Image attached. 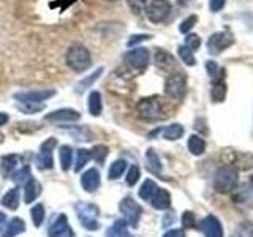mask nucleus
Wrapping results in <instances>:
<instances>
[{
  "instance_id": "1",
  "label": "nucleus",
  "mask_w": 253,
  "mask_h": 237,
  "mask_svg": "<svg viewBox=\"0 0 253 237\" xmlns=\"http://www.w3.org/2000/svg\"><path fill=\"white\" fill-rule=\"evenodd\" d=\"M67 65L76 71V73H84L92 65V55L90 51L84 44H73L68 47L65 55Z\"/></svg>"
},
{
  "instance_id": "2",
  "label": "nucleus",
  "mask_w": 253,
  "mask_h": 237,
  "mask_svg": "<svg viewBox=\"0 0 253 237\" xmlns=\"http://www.w3.org/2000/svg\"><path fill=\"white\" fill-rule=\"evenodd\" d=\"M239 180V171L234 168L233 164L221 166L220 169H217L215 176H213V188L218 193H229L233 192Z\"/></svg>"
},
{
  "instance_id": "3",
  "label": "nucleus",
  "mask_w": 253,
  "mask_h": 237,
  "mask_svg": "<svg viewBox=\"0 0 253 237\" xmlns=\"http://www.w3.org/2000/svg\"><path fill=\"white\" fill-rule=\"evenodd\" d=\"M75 209H76L79 223H81L87 231H97V229H100V223H98L100 209L97 205L90 202H79L76 204Z\"/></svg>"
},
{
  "instance_id": "4",
  "label": "nucleus",
  "mask_w": 253,
  "mask_h": 237,
  "mask_svg": "<svg viewBox=\"0 0 253 237\" xmlns=\"http://www.w3.org/2000/svg\"><path fill=\"white\" fill-rule=\"evenodd\" d=\"M171 10L172 5L169 0H150L146 6V14L150 22L160 24L169 18Z\"/></svg>"
},
{
  "instance_id": "5",
  "label": "nucleus",
  "mask_w": 253,
  "mask_h": 237,
  "mask_svg": "<svg viewBox=\"0 0 253 237\" xmlns=\"http://www.w3.org/2000/svg\"><path fill=\"white\" fill-rule=\"evenodd\" d=\"M136 111H138V116L141 118H144V120H157V118H160L163 116V109H162V103L158 101L157 97H149V98H142L138 106H136Z\"/></svg>"
},
{
  "instance_id": "6",
  "label": "nucleus",
  "mask_w": 253,
  "mask_h": 237,
  "mask_svg": "<svg viewBox=\"0 0 253 237\" xmlns=\"http://www.w3.org/2000/svg\"><path fill=\"white\" fill-rule=\"evenodd\" d=\"M165 93L172 100H182L187 93V78L182 73H172L165 82Z\"/></svg>"
},
{
  "instance_id": "7",
  "label": "nucleus",
  "mask_w": 253,
  "mask_h": 237,
  "mask_svg": "<svg viewBox=\"0 0 253 237\" xmlns=\"http://www.w3.org/2000/svg\"><path fill=\"white\" fill-rule=\"evenodd\" d=\"M119 210L124 215V220L126 221V225H130L131 228L138 226V221L141 218V213H142V209L141 205L133 199V198L126 196L121 201L119 204Z\"/></svg>"
},
{
  "instance_id": "8",
  "label": "nucleus",
  "mask_w": 253,
  "mask_h": 237,
  "mask_svg": "<svg viewBox=\"0 0 253 237\" xmlns=\"http://www.w3.org/2000/svg\"><path fill=\"white\" fill-rule=\"evenodd\" d=\"M233 44V37L228 32H217V34L211 35L208 40V51L212 55H217L220 52H223L228 46Z\"/></svg>"
},
{
  "instance_id": "9",
  "label": "nucleus",
  "mask_w": 253,
  "mask_h": 237,
  "mask_svg": "<svg viewBox=\"0 0 253 237\" xmlns=\"http://www.w3.org/2000/svg\"><path fill=\"white\" fill-rule=\"evenodd\" d=\"M125 60L134 70H144L149 65L150 54L146 47H133L131 51L126 52Z\"/></svg>"
},
{
  "instance_id": "10",
  "label": "nucleus",
  "mask_w": 253,
  "mask_h": 237,
  "mask_svg": "<svg viewBox=\"0 0 253 237\" xmlns=\"http://www.w3.org/2000/svg\"><path fill=\"white\" fill-rule=\"evenodd\" d=\"M57 146V142H55L54 138H49L46 142H43L42 146V152L37 155V168L38 169H52L54 166V160H52V149Z\"/></svg>"
},
{
  "instance_id": "11",
  "label": "nucleus",
  "mask_w": 253,
  "mask_h": 237,
  "mask_svg": "<svg viewBox=\"0 0 253 237\" xmlns=\"http://www.w3.org/2000/svg\"><path fill=\"white\" fill-rule=\"evenodd\" d=\"M55 95V90H29L14 93V98L21 103H43Z\"/></svg>"
},
{
  "instance_id": "12",
  "label": "nucleus",
  "mask_w": 253,
  "mask_h": 237,
  "mask_svg": "<svg viewBox=\"0 0 253 237\" xmlns=\"http://www.w3.org/2000/svg\"><path fill=\"white\" fill-rule=\"evenodd\" d=\"M47 234H49V237H75L73 229L70 228L68 220L63 213H60V215L54 220V223L51 225Z\"/></svg>"
},
{
  "instance_id": "13",
  "label": "nucleus",
  "mask_w": 253,
  "mask_h": 237,
  "mask_svg": "<svg viewBox=\"0 0 253 237\" xmlns=\"http://www.w3.org/2000/svg\"><path fill=\"white\" fill-rule=\"evenodd\" d=\"M79 118H81V114L76 109L70 108H62L44 116V120L47 122H78Z\"/></svg>"
},
{
  "instance_id": "14",
  "label": "nucleus",
  "mask_w": 253,
  "mask_h": 237,
  "mask_svg": "<svg viewBox=\"0 0 253 237\" xmlns=\"http://www.w3.org/2000/svg\"><path fill=\"white\" fill-rule=\"evenodd\" d=\"M201 229L206 237H223V228L215 215H208L201 221Z\"/></svg>"
},
{
  "instance_id": "15",
  "label": "nucleus",
  "mask_w": 253,
  "mask_h": 237,
  "mask_svg": "<svg viewBox=\"0 0 253 237\" xmlns=\"http://www.w3.org/2000/svg\"><path fill=\"white\" fill-rule=\"evenodd\" d=\"M100 172L97 168H90L87 169L83 176H81V185L87 193H93L97 192V188L100 187Z\"/></svg>"
},
{
  "instance_id": "16",
  "label": "nucleus",
  "mask_w": 253,
  "mask_h": 237,
  "mask_svg": "<svg viewBox=\"0 0 253 237\" xmlns=\"http://www.w3.org/2000/svg\"><path fill=\"white\" fill-rule=\"evenodd\" d=\"M149 202L152 204V207L157 210H166L171 207V195L163 188H157V192L149 199Z\"/></svg>"
},
{
  "instance_id": "17",
  "label": "nucleus",
  "mask_w": 253,
  "mask_h": 237,
  "mask_svg": "<svg viewBox=\"0 0 253 237\" xmlns=\"http://www.w3.org/2000/svg\"><path fill=\"white\" fill-rule=\"evenodd\" d=\"M40 193H42V185L34 177H30L24 184V201H26V204H32L40 196Z\"/></svg>"
},
{
  "instance_id": "18",
  "label": "nucleus",
  "mask_w": 253,
  "mask_h": 237,
  "mask_svg": "<svg viewBox=\"0 0 253 237\" xmlns=\"http://www.w3.org/2000/svg\"><path fill=\"white\" fill-rule=\"evenodd\" d=\"M103 71H105V68H103V67H98L95 71H92V73H90L89 76H85L84 79H81V81H78L76 85H75L76 93H83L84 90L89 89V87H92L93 82H95V81H98V78L103 75Z\"/></svg>"
},
{
  "instance_id": "19",
  "label": "nucleus",
  "mask_w": 253,
  "mask_h": 237,
  "mask_svg": "<svg viewBox=\"0 0 253 237\" xmlns=\"http://www.w3.org/2000/svg\"><path fill=\"white\" fill-rule=\"evenodd\" d=\"M24 231H26V223H24V220L13 218L8 221V225L5 226V231L2 233V237H16Z\"/></svg>"
},
{
  "instance_id": "20",
  "label": "nucleus",
  "mask_w": 253,
  "mask_h": 237,
  "mask_svg": "<svg viewBox=\"0 0 253 237\" xmlns=\"http://www.w3.org/2000/svg\"><path fill=\"white\" fill-rule=\"evenodd\" d=\"M19 158L16 155H6L2 158V164H0V171H2V176L5 179L11 177V174L14 172L16 166H18Z\"/></svg>"
},
{
  "instance_id": "21",
  "label": "nucleus",
  "mask_w": 253,
  "mask_h": 237,
  "mask_svg": "<svg viewBox=\"0 0 253 237\" xmlns=\"http://www.w3.org/2000/svg\"><path fill=\"white\" fill-rule=\"evenodd\" d=\"M126 226L128 225H126L125 220H117L116 223L106 231V237H131Z\"/></svg>"
},
{
  "instance_id": "22",
  "label": "nucleus",
  "mask_w": 253,
  "mask_h": 237,
  "mask_svg": "<svg viewBox=\"0 0 253 237\" xmlns=\"http://www.w3.org/2000/svg\"><path fill=\"white\" fill-rule=\"evenodd\" d=\"M154 62H155V65L158 68H162V70H168V68L174 67V57H172L169 52H166L163 49H158L155 52Z\"/></svg>"
},
{
  "instance_id": "23",
  "label": "nucleus",
  "mask_w": 253,
  "mask_h": 237,
  "mask_svg": "<svg viewBox=\"0 0 253 237\" xmlns=\"http://www.w3.org/2000/svg\"><path fill=\"white\" fill-rule=\"evenodd\" d=\"M2 204L6 209L10 210H16L19 205V188H11L3 195L2 198Z\"/></svg>"
},
{
  "instance_id": "24",
  "label": "nucleus",
  "mask_w": 253,
  "mask_h": 237,
  "mask_svg": "<svg viewBox=\"0 0 253 237\" xmlns=\"http://www.w3.org/2000/svg\"><path fill=\"white\" fill-rule=\"evenodd\" d=\"M146 161H147V169L152 174H157L158 176V174L162 172V161H160V158H158V155L155 154L154 149H147Z\"/></svg>"
},
{
  "instance_id": "25",
  "label": "nucleus",
  "mask_w": 253,
  "mask_h": 237,
  "mask_svg": "<svg viewBox=\"0 0 253 237\" xmlns=\"http://www.w3.org/2000/svg\"><path fill=\"white\" fill-rule=\"evenodd\" d=\"M103 111V103H101V93L98 90H92L89 95V113L95 117H98Z\"/></svg>"
},
{
  "instance_id": "26",
  "label": "nucleus",
  "mask_w": 253,
  "mask_h": 237,
  "mask_svg": "<svg viewBox=\"0 0 253 237\" xmlns=\"http://www.w3.org/2000/svg\"><path fill=\"white\" fill-rule=\"evenodd\" d=\"M73 149L70 146H62L59 149V160H60V166L63 171H68L73 164Z\"/></svg>"
},
{
  "instance_id": "27",
  "label": "nucleus",
  "mask_w": 253,
  "mask_h": 237,
  "mask_svg": "<svg viewBox=\"0 0 253 237\" xmlns=\"http://www.w3.org/2000/svg\"><path fill=\"white\" fill-rule=\"evenodd\" d=\"M187 147H188L190 152L198 157V155H203V154H204V150H206V142H204L203 138L196 136V134H192V136L188 138Z\"/></svg>"
},
{
  "instance_id": "28",
  "label": "nucleus",
  "mask_w": 253,
  "mask_h": 237,
  "mask_svg": "<svg viewBox=\"0 0 253 237\" xmlns=\"http://www.w3.org/2000/svg\"><path fill=\"white\" fill-rule=\"evenodd\" d=\"M184 136V126L180 123H172L163 130V138L168 141H177Z\"/></svg>"
},
{
  "instance_id": "29",
  "label": "nucleus",
  "mask_w": 253,
  "mask_h": 237,
  "mask_svg": "<svg viewBox=\"0 0 253 237\" xmlns=\"http://www.w3.org/2000/svg\"><path fill=\"white\" fill-rule=\"evenodd\" d=\"M126 171V161L125 160H116L113 164L109 166V171H108V177L111 180H116L119 177H122V174Z\"/></svg>"
},
{
  "instance_id": "30",
  "label": "nucleus",
  "mask_w": 253,
  "mask_h": 237,
  "mask_svg": "<svg viewBox=\"0 0 253 237\" xmlns=\"http://www.w3.org/2000/svg\"><path fill=\"white\" fill-rule=\"evenodd\" d=\"M157 184L154 180H150V179H147V180H144V184L141 185V188H139V198L141 199H144V201H149L150 198L154 196V193L157 192Z\"/></svg>"
},
{
  "instance_id": "31",
  "label": "nucleus",
  "mask_w": 253,
  "mask_h": 237,
  "mask_svg": "<svg viewBox=\"0 0 253 237\" xmlns=\"http://www.w3.org/2000/svg\"><path fill=\"white\" fill-rule=\"evenodd\" d=\"M211 97L213 103H221L226 97V84L223 81H218L213 84L212 87V92H211Z\"/></svg>"
},
{
  "instance_id": "32",
  "label": "nucleus",
  "mask_w": 253,
  "mask_h": 237,
  "mask_svg": "<svg viewBox=\"0 0 253 237\" xmlns=\"http://www.w3.org/2000/svg\"><path fill=\"white\" fill-rule=\"evenodd\" d=\"M92 158V154H90V150H87V149H79L78 152H76V163H75V171L79 172L81 171L84 166L89 163V160Z\"/></svg>"
},
{
  "instance_id": "33",
  "label": "nucleus",
  "mask_w": 253,
  "mask_h": 237,
  "mask_svg": "<svg viewBox=\"0 0 253 237\" xmlns=\"http://www.w3.org/2000/svg\"><path fill=\"white\" fill-rule=\"evenodd\" d=\"M177 52H179V57L182 59V62H184L185 65H188V67H193V65H196V59H195V54H193V51H192V49H188V47H187L185 44L179 46Z\"/></svg>"
},
{
  "instance_id": "34",
  "label": "nucleus",
  "mask_w": 253,
  "mask_h": 237,
  "mask_svg": "<svg viewBox=\"0 0 253 237\" xmlns=\"http://www.w3.org/2000/svg\"><path fill=\"white\" fill-rule=\"evenodd\" d=\"M30 217H32V221H34V225L37 228H40L43 225V220H44V207L43 204H37L32 207L30 210Z\"/></svg>"
},
{
  "instance_id": "35",
  "label": "nucleus",
  "mask_w": 253,
  "mask_h": 237,
  "mask_svg": "<svg viewBox=\"0 0 253 237\" xmlns=\"http://www.w3.org/2000/svg\"><path fill=\"white\" fill-rule=\"evenodd\" d=\"M30 177H32V174H30L29 166H24V168H21L19 171L11 174V179L14 180V184H18V185H24Z\"/></svg>"
},
{
  "instance_id": "36",
  "label": "nucleus",
  "mask_w": 253,
  "mask_h": 237,
  "mask_svg": "<svg viewBox=\"0 0 253 237\" xmlns=\"http://www.w3.org/2000/svg\"><path fill=\"white\" fill-rule=\"evenodd\" d=\"M108 147L106 146H103V144H98V146H95L92 150H90V154H92V158L95 161H97L98 164H103L106 160V157H108Z\"/></svg>"
},
{
  "instance_id": "37",
  "label": "nucleus",
  "mask_w": 253,
  "mask_h": 237,
  "mask_svg": "<svg viewBox=\"0 0 253 237\" xmlns=\"http://www.w3.org/2000/svg\"><path fill=\"white\" fill-rule=\"evenodd\" d=\"M18 109H21L22 113H26V114H35V113H40V111H43L44 105L43 103H19Z\"/></svg>"
},
{
  "instance_id": "38",
  "label": "nucleus",
  "mask_w": 253,
  "mask_h": 237,
  "mask_svg": "<svg viewBox=\"0 0 253 237\" xmlns=\"http://www.w3.org/2000/svg\"><path fill=\"white\" fill-rule=\"evenodd\" d=\"M139 176H141V171L138 166H131V168L128 169V174H126V184H128L130 187H134L138 184L139 180Z\"/></svg>"
},
{
  "instance_id": "39",
  "label": "nucleus",
  "mask_w": 253,
  "mask_h": 237,
  "mask_svg": "<svg viewBox=\"0 0 253 237\" xmlns=\"http://www.w3.org/2000/svg\"><path fill=\"white\" fill-rule=\"evenodd\" d=\"M196 22H198V18L195 14H192V16H188L187 19H184L180 22V27H179V30L182 32V34H188L190 30H192L195 26H196Z\"/></svg>"
},
{
  "instance_id": "40",
  "label": "nucleus",
  "mask_w": 253,
  "mask_h": 237,
  "mask_svg": "<svg viewBox=\"0 0 253 237\" xmlns=\"http://www.w3.org/2000/svg\"><path fill=\"white\" fill-rule=\"evenodd\" d=\"M185 46L188 47V49H192V51H196V49H200V46H201V38L195 35V34H188L185 37Z\"/></svg>"
},
{
  "instance_id": "41",
  "label": "nucleus",
  "mask_w": 253,
  "mask_h": 237,
  "mask_svg": "<svg viewBox=\"0 0 253 237\" xmlns=\"http://www.w3.org/2000/svg\"><path fill=\"white\" fill-rule=\"evenodd\" d=\"M128 6L133 13L141 14L146 11V6H147V0H128Z\"/></svg>"
},
{
  "instance_id": "42",
  "label": "nucleus",
  "mask_w": 253,
  "mask_h": 237,
  "mask_svg": "<svg viewBox=\"0 0 253 237\" xmlns=\"http://www.w3.org/2000/svg\"><path fill=\"white\" fill-rule=\"evenodd\" d=\"M182 225H184V228H195L196 226V220H195V215L192 212H184V215H182Z\"/></svg>"
},
{
  "instance_id": "43",
  "label": "nucleus",
  "mask_w": 253,
  "mask_h": 237,
  "mask_svg": "<svg viewBox=\"0 0 253 237\" xmlns=\"http://www.w3.org/2000/svg\"><path fill=\"white\" fill-rule=\"evenodd\" d=\"M150 37L149 35H144V34H141V35H133V37H130V40H128V44L130 47H133V46H136L138 43H142V41H146V40H149Z\"/></svg>"
},
{
  "instance_id": "44",
  "label": "nucleus",
  "mask_w": 253,
  "mask_h": 237,
  "mask_svg": "<svg viewBox=\"0 0 253 237\" xmlns=\"http://www.w3.org/2000/svg\"><path fill=\"white\" fill-rule=\"evenodd\" d=\"M225 3H226V0H211V2H209V8H211V11L217 13V11H220L221 8L225 6Z\"/></svg>"
},
{
  "instance_id": "45",
  "label": "nucleus",
  "mask_w": 253,
  "mask_h": 237,
  "mask_svg": "<svg viewBox=\"0 0 253 237\" xmlns=\"http://www.w3.org/2000/svg\"><path fill=\"white\" fill-rule=\"evenodd\" d=\"M163 237H185L184 229H169L168 233H165Z\"/></svg>"
},
{
  "instance_id": "46",
  "label": "nucleus",
  "mask_w": 253,
  "mask_h": 237,
  "mask_svg": "<svg viewBox=\"0 0 253 237\" xmlns=\"http://www.w3.org/2000/svg\"><path fill=\"white\" fill-rule=\"evenodd\" d=\"M206 68H208V71H209V75L213 78L217 75V65H215V62H212V60H209V62H206Z\"/></svg>"
},
{
  "instance_id": "47",
  "label": "nucleus",
  "mask_w": 253,
  "mask_h": 237,
  "mask_svg": "<svg viewBox=\"0 0 253 237\" xmlns=\"http://www.w3.org/2000/svg\"><path fill=\"white\" fill-rule=\"evenodd\" d=\"M5 223H6V215L3 212H0V234H2V231L5 229Z\"/></svg>"
},
{
  "instance_id": "48",
  "label": "nucleus",
  "mask_w": 253,
  "mask_h": 237,
  "mask_svg": "<svg viewBox=\"0 0 253 237\" xmlns=\"http://www.w3.org/2000/svg\"><path fill=\"white\" fill-rule=\"evenodd\" d=\"M8 120H10V117H8V114L0 113V126H3L5 123H8Z\"/></svg>"
},
{
  "instance_id": "49",
  "label": "nucleus",
  "mask_w": 253,
  "mask_h": 237,
  "mask_svg": "<svg viewBox=\"0 0 253 237\" xmlns=\"http://www.w3.org/2000/svg\"><path fill=\"white\" fill-rule=\"evenodd\" d=\"M177 2H179L180 5H187V3H190V0H177Z\"/></svg>"
},
{
  "instance_id": "50",
  "label": "nucleus",
  "mask_w": 253,
  "mask_h": 237,
  "mask_svg": "<svg viewBox=\"0 0 253 237\" xmlns=\"http://www.w3.org/2000/svg\"><path fill=\"white\" fill-rule=\"evenodd\" d=\"M250 187H252V190H253V174H252V177H250Z\"/></svg>"
},
{
  "instance_id": "51",
  "label": "nucleus",
  "mask_w": 253,
  "mask_h": 237,
  "mask_svg": "<svg viewBox=\"0 0 253 237\" xmlns=\"http://www.w3.org/2000/svg\"><path fill=\"white\" fill-rule=\"evenodd\" d=\"M109 2H117V0H109Z\"/></svg>"
}]
</instances>
